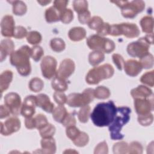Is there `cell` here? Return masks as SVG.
<instances>
[{"instance_id": "46", "label": "cell", "mask_w": 154, "mask_h": 154, "mask_svg": "<svg viewBox=\"0 0 154 154\" xmlns=\"http://www.w3.org/2000/svg\"><path fill=\"white\" fill-rule=\"evenodd\" d=\"M153 116L152 113H149L145 115H138V123L144 126H147L150 125L153 123Z\"/></svg>"}, {"instance_id": "60", "label": "cell", "mask_w": 154, "mask_h": 154, "mask_svg": "<svg viewBox=\"0 0 154 154\" xmlns=\"http://www.w3.org/2000/svg\"><path fill=\"white\" fill-rule=\"evenodd\" d=\"M78 153V152H76V151H75V150H71L70 149H69V150H65L63 153Z\"/></svg>"}, {"instance_id": "59", "label": "cell", "mask_w": 154, "mask_h": 154, "mask_svg": "<svg viewBox=\"0 0 154 154\" xmlns=\"http://www.w3.org/2000/svg\"><path fill=\"white\" fill-rule=\"evenodd\" d=\"M37 2L42 6H45L51 2V1H37Z\"/></svg>"}, {"instance_id": "39", "label": "cell", "mask_w": 154, "mask_h": 154, "mask_svg": "<svg viewBox=\"0 0 154 154\" xmlns=\"http://www.w3.org/2000/svg\"><path fill=\"white\" fill-rule=\"evenodd\" d=\"M103 23L104 22L100 17L94 16L91 17V19L88 23V25L90 29L97 31L101 28Z\"/></svg>"}, {"instance_id": "2", "label": "cell", "mask_w": 154, "mask_h": 154, "mask_svg": "<svg viewBox=\"0 0 154 154\" xmlns=\"http://www.w3.org/2000/svg\"><path fill=\"white\" fill-rule=\"evenodd\" d=\"M10 56L11 64L16 67L18 73L21 76H26L31 73V67L29 61L31 48L28 46H22L14 51Z\"/></svg>"}, {"instance_id": "56", "label": "cell", "mask_w": 154, "mask_h": 154, "mask_svg": "<svg viewBox=\"0 0 154 154\" xmlns=\"http://www.w3.org/2000/svg\"><path fill=\"white\" fill-rule=\"evenodd\" d=\"M11 114L10 110L9 108L5 105H1L0 106V119H2L5 118Z\"/></svg>"}, {"instance_id": "45", "label": "cell", "mask_w": 154, "mask_h": 154, "mask_svg": "<svg viewBox=\"0 0 154 154\" xmlns=\"http://www.w3.org/2000/svg\"><path fill=\"white\" fill-rule=\"evenodd\" d=\"M34 119L35 128H37L38 130L42 129V128H43L45 126L49 123L46 117L42 114H37L34 117Z\"/></svg>"}, {"instance_id": "51", "label": "cell", "mask_w": 154, "mask_h": 154, "mask_svg": "<svg viewBox=\"0 0 154 154\" xmlns=\"http://www.w3.org/2000/svg\"><path fill=\"white\" fill-rule=\"evenodd\" d=\"M76 123V119L72 113H69L67 114L61 124L66 128L70 126H75Z\"/></svg>"}, {"instance_id": "35", "label": "cell", "mask_w": 154, "mask_h": 154, "mask_svg": "<svg viewBox=\"0 0 154 154\" xmlns=\"http://www.w3.org/2000/svg\"><path fill=\"white\" fill-rule=\"evenodd\" d=\"M42 40V35L36 31H31L29 32L26 35L27 42L32 45H35L41 42Z\"/></svg>"}, {"instance_id": "7", "label": "cell", "mask_w": 154, "mask_h": 154, "mask_svg": "<svg viewBox=\"0 0 154 154\" xmlns=\"http://www.w3.org/2000/svg\"><path fill=\"white\" fill-rule=\"evenodd\" d=\"M94 99V89L88 88L81 93H73L69 94L66 103L70 107H82L88 105Z\"/></svg>"}, {"instance_id": "29", "label": "cell", "mask_w": 154, "mask_h": 154, "mask_svg": "<svg viewBox=\"0 0 154 154\" xmlns=\"http://www.w3.org/2000/svg\"><path fill=\"white\" fill-rule=\"evenodd\" d=\"M52 88L56 91L64 92L68 88V84L66 80H64L55 76L51 82Z\"/></svg>"}, {"instance_id": "14", "label": "cell", "mask_w": 154, "mask_h": 154, "mask_svg": "<svg viewBox=\"0 0 154 154\" xmlns=\"http://www.w3.org/2000/svg\"><path fill=\"white\" fill-rule=\"evenodd\" d=\"M75 70V64L74 61L70 58L64 59L61 62L58 70H57L55 76L66 80L73 73Z\"/></svg>"}, {"instance_id": "43", "label": "cell", "mask_w": 154, "mask_h": 154, "mask_svg": "<svg viewBox=\"0 0 154 154\" xmlns=\"http://www.w3.org/2000/svg\"><path fill=\"white\" fill-rule=\"evenodd\" d=\"M43 55L44 51L41 46L35 45L31 48V57L35 61H38Z\"/></svg>"}, {"instance_id": "36", "label": "cell", "mask_w": 154, "mask_h": 154, "mask_svg": "<svg viewBox=\"0 0 154 154\" xmlns=\"http://www.w3.org/2000/svg\"><path fill=\"white\" fill-rule=\"evenodd\" d=\"M128 145L129 144L124 141H121L115 143L112 147L113 153L115 154L128 153Z\"/></svg>"}, {"instance_id": "42", "label": "cell", "mask_w": 154, "mask_h": 154, "mask_svg": "<svg viewBox=\"0 0 154 154\" xmlns=\"http://www.w3.org/2000/svg\"><path fill=\"white\" fill-rule=\"evenodd\" d=\"M75 11L79 13L88 10V2L85 0H75L73 2Z\"/></svg>"}, {"instance_id": "40", "label": "cell", "mask_w": 154, "mask_h": 154, "mask_svg": "<svg viewBox=\"0 0 154 154\" xmlns=\"http://www.w3.org/2000/svg\"><path fill=\"white\" fill-rule=\"evenodd\" d=\"M73 19V13L70 8H66L60 13V20L62 23L68 24L70 23Z\"/></svg>"}, {"instance_id": "37", "label": "cell", "mask_w": 154, "mask_h": 154, "mask_svg": "<svg viewBox=\"0 0 154 154\" xmlns=\"http://www.w3.org/2000/svg\"><path fill=\"white\" fill-rule=\"evenodd\" d=\"M139 62L140 63L143 68L146 69H150L153 66V56L152 54L149 52L143 57L140 58Z\"/></svg>"}, {"instance_id": "3", "label": "cell", "mask_w": 154, "mask_h": 154, "mask_svg": "<svg viewBox=\"0 0 154 154\" xmlns=\"http://www.w3.org/2000/svg\"><path fill=\"white\" fill-rule=\"evenodd\" d=\"M131 109L128 106H119L112 122L109 125L110 137L112 140H120L124 138L121 133L123 126L130 120Z\"/></svg>"}, {"instance_id": "38", "label": "cell", "mask_w": 154, "mask_h": 154, "mask_svg": "<svg viewBox=\"0 0 154 154\" xmlns=\"http://www.w3.org/2000/svg\"><path fill=\"white\" fill-rule=\"evenodd\" d=\"M72 141L73 144L78 147H84L88 144L89 141V137L87 133L80 132L79 134Z\"/></svg>"}, {"instance_id": "23", "label": "cell", "mask_w": 154, "mask_h": 154, "mask_svg": "<svg viewBox=\"0 0 154 154\" xmlns=\"http://www.w3.org/2000/svg\"><path fill=\"white\" fill-rule=\"evenodd\" d=\"M13 73L11 70H5L0 75V91L1 94L8 89L13 80Z\"/></svg>"}, {"instance_id": "55", "label": "cell", "mask_w": 154, "mask_h": 154, "mask_svg": "<svg viewBox=\"0 0 154 154\" xmlns=\"http://www.w3.org/2000/svg\"><path fill=\"white\" fill-rule=\"evenodd\" d=\"M110 28L111 25L108 22H104L101 28L97 31V34L100 35V36H105L107 35H109L110 32Z\"/></svg>"}, {"instance_id": "30", "label": "cell", "mask_w": 154, "mask_h": 154, "mask_svg": "<svg viewBox=\"0 0 154 154\" xmlns=\"http://www.w3.org/2000/svg\"><path fill=\"white\" fill-rule=\"evenodd\" d=\"M28 87L31 91L37 93L42 90L44 87V83L40 78L35 77L29 81Z\"/></svg>"}, {"instance_id": "28", "label": "cell", "mask_w": 154, "mask_h": 154, "mask_svg": "<svg viewBox=\"0 0 154 154\" xmlns=\"http://www.w3.org/2000/svg\"><path fill=\"white\" fill-rule=\"evenodd\" d=\"M52 117L57 122L61 123L68 114L66 108L63 105H59L52 111Z\"/></svg>"}, {"instance_id": "34", "label": "cell", "mask_w": 154, "mask_h": 154, "mask_svg": "<svg viewBox=\"0 0 154 154\" xmlns=\"http://www.w3.org/2000/svg\"><path fill=\"white\" fill-rule=\"evenodd\" d=\"M55 131L56 129L55 126L51 123H48L43 128L39 129V133L42 138H49L54 136L55 133Z\"/></svg>"}, {"instance_id": "11", "label": "cell", "mask_w": 154, "mask_h": 154, "mask_svg": "<svg viewBox=\"0 0 154 154\" xmlns=\"http://www.w3.org/2000/svg\"><path fill=\"white\" fill-rule=\"evenodd\" d=\"M4 103L13 115L17 116L20 112L21 98L17 93L10 92L7 94L4 97Z\"/></svg>"}, {"instance_id": "58", "label": "cell", "mask_w": 154, "mask_h": 154, "mask_svg": "<svg viewBox=\"0 0 154 154\" xmlns=\"http://www.w3.org/2000/svg\"><path fill=\"white\" fill-rule=\"evenodd\" d=\"M144 38H146V40H147V42L150 44V45H152L153 43V33H150V34H147Z\"/></svg>"}, {"instance_id": "52", "label": "cell", "mask_w": 154, "mask_h": 154, "mask_svg": "<svg viewBox=\"0 0 154 154\" xmlns=\"http://www.w3.org/2000/svg\"><path fill=\"white\" fill-rule=\"evenodd\" d=\"M108 153V147L105 141L99 143L95 147L94 153H101L107 154Z\"/></svg>"}, {"instance_id": "15", "label": "cell", "mask_w": 154, "mask_h": 154, "mask_svg": "<svg viewBox=\"0 0 154 154\" xmlns=\"http://www.w3.org/2000/svg\"><path fill=\"white\" fill-rule=\"evenodd\" d=\"M35 106H37L36 96H27L22 105L20 114L25 118L31 117L35 112Z\"/></svg>"}, {"instance_id": "27", "label": "cell", "mask_w": 154, "mask_h": 154, "mask_svg": "<svg viewBox=\"0 0 154 154\" xmlns=\"http://www.w3.org/2000/svg\"><path fill=\"white\" fill-rule=\"evenodd\" d=\"M105 59L104 53L100 51H93L88 55L89 63L93 66H96L102 62Z\"/></svg>"}, {"instance_id": "44", "label": "cell", "mask_w": 154, "mask_h": 154, "mask_svg": "<svg viewBox=\"0 0 154 154\" xmlns=\"http://www.w3.org/2000/svg\"><path fill=\"white\" fill-rule=\"evenodd\" d=\"M143 147L141 144L138 141H132L128 145V153L130 154H141Z\"/></svg>"}, {"instance_id": "33", "label": "cell", "mask_w": 154, "mask_h": 154, "mask_svg": "<svg viewBox=\"0 0 154 154\" xmlns=\"http://www.w3.org/2000/svg\"><path fill=\"white\" fill-rule=\"evenodd\" d=\"M94 97L99 99H106L110 96L109 90L104 86H98L94 90Z\"/></svg>"}, {"instance_id": "31", "label": "cell", "mask_w": 154, "mask_h": 154, "mask_svg": "<svg viewBox=\"0 0 154 154\" xmlns=\"http://www.w3.org/2000/svg\"><path fill=\"white\" fill-rule=\"evenodd\" d=\"M50 46L52 51L56 52H61L64 50L66 44L64 41L61 38H54L51 40Z\"/></svg>"}, {"instance_id": "25", "label": "cell", "mask_w": 154, "mask_h": 154, "mask_svg": "<svg viewBox=\"0 0 154 154\" xmlns=\"http://www.w3.org/2000/svg\"><path fill=\"white\" fill-rule=\"evenodd\" d=\"M13 6V13L16 16H22L26 13L27 7L25 3L22 1H8Z\"/></svg>"}, {"instance_id": "16", "label": "cell", "mask_w": 154, "mask_h": 154, "mask_svg": "<svg viewBox=\"0 0 154 154\" xmlns=\"http://www.w3.org/2000/svg\"><path fill=\"white\" fill-rule=\"evenodd\" d=\"M15 28V22L12 16L7 14L2 17L1 22V32L2 36L8 38L13 37Z\"/></svg>"}, {"instance_id": "22", "label": "cell", "mask_w": 154, "mask_h": 154, "mask_svg": "<svg viewBox=\"0 0 154 154\" xmlns=\"http://www.w3.org/2000/svg\"><path fill=\"white\" fill-rule=\"evenodd\" d=\"M68 36L72 41L79 42L83 40L86 37V31L82 27H73L69 31Z\"/></svg>"}, {"instance_id": "21", "label": "cell", "mask_w": 154, "mask_h": 154, "mask_svg": "<svg viewBox=\"0 0 154 154\" xmlns=\"http://www.w3.org/2000/svg\"><path fill=\"white\" fill-rule=\"evenodd\" d=\"M42 149L38 152L43 153L52 154L55 153L57 149L56 143L53 137L42 138L40 141Z\"/></svg>"}, {"instance_id": "24", "label": "cell", "mask_w": 154, "mask_h": 154, "mask_svg": "<svg viewBox=\"0 0 154 154\" xmlns=\"http://www.w3.org/2000/svg\"><path fill=\"white\" fill-rule=\"evenodd\" d=\"M153 18L152 16L149 15L143 17L140 22L143 32L147 34L153 33Z\"/></svg>"}, {"instance_id": "17", "label": "cell", "mask_w": 154, "mask_h": 154, "mask_svg": "<svg viewBox=\"0 0 154 154\" xmlns=\"http://www.w3.org/2000/svg\"><path fill=\"white\" fill-rule=\"evenodd\" d=\"M123 67L125 73L132 77L137 76L143 69L140 63L135 60H128L125 61Z\"/></svg>"}, {"instance_id": "57", "label": "cell", "mask_w": 154, "mask_h": 154, "mask_svg": "<svg viewBox=\"0 0 154 154\" xmlns=\"http://www.w3.org/2000/svg\"><path fill=\"white\" fill-rule=\"evenodd\" d=\"M25 127L28 129H32L35 128L34 117H31L29 118H26L25 120Z\"/></svg>"}, {"instance_id": "8", "label": "cell", "mask_w": 154, "mask_h": 154, "mask_svg": "<svg viewBox=\"0 0 154 154\" xmlns=\"http://www.w3.org/2000/svg\"><path fill=\"white\" fill-rule=\"evenodd\" d=\"M138 26L133 23H121L111 25L109 35L119 36L123 35L127 38H135L140 35Z\"/></svg>"}, {"instance_id": "47", "label": "cell", "mask_w": 154, "mask_h": 154, "mask_svg": "<svg viewBox=\"0 0 154 154\" xmlns=\"http://www.w3.org/2000/svg\"><path fill=\"white\" fill-rule=\"evenodd\" d=\"M80 131L75 126H70L66 128V134L67 137L72 141L74 140L76 137L79 134Z\"/></svg>"}, {"instance_id": "32", "label": "cell", "mask_w": 154, "mask_h": 154, "mask_svg": "<svg viewBox=\"0 0 154 154\" xmlns=\"http://www.w3.org/2000/svg\"><path fill=\"white\" fill-rule=\"evenodd\" d=\"M90 110L91 108L88 105L80 108L78 113V118L81 123H85L88 121L89 117L90 116Z\"/></svg>"}, {"instance_id": "26", "label": "cell", "mask_w": 154, "mask_h": 154, "mask_svg": "<svg viewBox=\"0 0 154 154\" xmlns=\"http://www.w3.org/2000/svg\"><path fill=\"white\" fill-rule=\"evenodd\" d=\"M45 16V19L48 23H52L60 20V12L54 6H51L46 10Z\"/></svg>"}, {"instance_id": "5", "label": "cell", "mask_w": 154, "mask_h": 154, "mask_svg": "<svg viewBox=\"0 0 154 154\" xmlns=\"http://www.w3.org/2000/svg\"><path fill=\"white\" fill-rule=\"evenodd\" d=\"M121 8L122 16L125 18H134L139 13L142 12L145 8V2L141 0L128 1H111Z\"/></svg>"}, {"instance_id": "20", "label": "cell", "mask_w": 154, "mask_h": 154, "mask_svg": "<svg viewBox=\"0 0 154 154\" xmlns=\"http://www.w3.org/2000/svg\"><path fill=\"white\" fill-rule=\"evenodd\" d=\"M131 94L134 99H143L152 96L153 95V92L152 90L149 87L145 85H140L137 87L131 90Z\"/></svg>"}, {"instance_id": "4", "label": "cell", "mask_w": 154, "mask_h": 154, "mask_svg": "<svg viewBox=\"0 0 154 154\" xmlns=\"http://www.w3.org/2000/svg\"><path fill=\"white\" fill-rule=\"evenodd\" d=\"M114 73L113 67L108 63L90 69L85 76L86 82L90 85L99 84L101 81L111 78Z\"/></svg>"}, {"instance_id": "1", "label": "cell", "mask_w": 154, "mask_h": 154, "mask_svg": "<svg viewBox=\"0 0 154 154\" xmlns=\"http://www.w3.org/2000/svg\"><path fill=\"white\" fill-rule=\"evenodd\" d=\"M117 112V107L112 100L100 102L96 105L90 114L93 124L98 127L109 126Z\"/></svg>"}, {"instance_id": "13", "label": "cell", "mask_w": 154, "mask_h": 154, "mask_svg": "<svg viewBox=\"0 0 154 154\" xmlns=\"http://www.w3.org/2000/svg\"><path fill=\"white\" fill-rule=\"evenodd\" d=\"M21 126L19 119L16 116L8 118L4 123L1 122L0 132L4 136L10 135L11 134L18 131Z\"/></svg>"}, {"instance_id": "53", "label": "cell", "mask_w": 154, "mask_h": 154, "mask_svg": "<svg viewBox=\"0 0 154 154\" xmlns=\"http://www.w3.org/2000/svg\"><path fill=\"white\" fill-rule=\"evenodd\" d=\"M91 19V14L88 10L78 14V20L82 24H88Z\"/></svg>"}, {"instance_id": "41", "label": "cell", "mask_w": 154, "mask_h": 154, "mask_svg": "<svg viewBox=\"0 0 154 154\" xmlns=\"http://www.w3.org/2000/svg\"><path fill=\"white\" fill-rule=\"evenodd\" d=\"M153 75H154L153 70L147 72L141 76L140 78V82L149 87H153L154 85Z\"/></svg>"}, {"instance_id": "18", "label": "cell", "mask_w": 154, "mask_h": 154, "mask_svg": "<svg viewBox=\"0 0 154 154\" xmlns=\"http://www.w3.org/2000/svg\"><path fill=\"white\" fill-rule=\"evenodd\" d=\"M14 44L10 38H5L1 41L0 45V61L2 62L8 55H10L14 51Z\"/></svg>"}, {"instance_id": "12", "label": "cell", "mask_w": 154, "mask_h": 154, "mask_svg": "<svg viewBox=\"0 0 154 154\" xmlns=\"http://www.w3.org/2000/svg\"><path fill=\"white\" fill-rule=\"evenodd\" d=\"M134 108L138 115H145L153 110V95L147 98L135 99Z\"/></svg>"}, {"instance_id": "6", "label": "cell", "mask_w": 154, "mask_h": 154, "mask_svg": "<svg viewBox=\"0 0 154 154\" xmlns=\"http://www.w3.org/2000/svg\"><path fill=\"white\" fill-rule=\"evenodd\" d=\"M88 47L93 51H100L103 53L109 54L115 49V43L108 38L98 34H93L87 38Z\"/></svg>"}, {"instance_id": "10", "label": "cell", "mask_w": 154, "mask_h": 154, "mask_svg": "<svg viewBox=\"0 0 154 154\" xmlns=\"http://www.w3.org/2000/svg\"><path fill=\"white\" fill-rule=\"evenodd\" d=\"M57 62L56 59L52 56L45 57L41 62L40 67L42 75L46 79H50L55 76L57 72Z\"/></svg>"}, {"instance_id": "49", "label": "cell", "mask_w": 154, "mask_h": 154, "mask_svg": "<svg viewBox=\"0 0 154 154\" xmlns=\"http://www.w3.org/2000/svg\"><path fill=\"white\" fill-rule=\"evenodd\" d=\"M54 99L55 102L60 105H63L67 102L66 95L61 91H55L53 95Z\"/></svg>"}, {"instance_id": "48", "label": "cell", "mask_w": 154, "mask_h": 154, "mask_svg": "<svg viewBox=\"0 0 154 154\" xmlns=\"http://www.w3.org/2000/svg\"><path fill=\"white\" fill-rule=\"evenodd\" d=\"M26 29L22 26H16L14 29L13 37L17 39H22L26 37L28 34Z\"/></svg>"}, {"instance_id": "54", "label": "cell", "mask_w": 154, "mask_h": 154, "mask_svg": "<svg viewBox=\"0 0 154 154\" xmlns=\"http://www.w3.org/2000/svg\"><path fill=\"white\" fill-rule=\"evenodd\" d=\"M69 1L66 0H56L54 1V7L60 13L66 8Z\"/></svg>"}, {"instance_id": "50", "label": "cell", "mask_w": 154, "mask_h": 154, "mask_svg": "<svg viewBox=\"0 0 154 154\" xmlns=\"http://www.w3.org/2000/svg\"><path fill=\"white\" fill-rule=\"evenodd\" d=\"M112 58L113 63L116 66L117 69L120 70H122L125 62L123 57L119 54H114L112 55Z\"/></svg>"}, {"instance_id": "19", "label": "cell", "mask_w": 154, "mask_h": 154, "mask_svg": "<svg viewBox=\"0 0 154 154\" xmlns=\"http://www.w3.org/2000/svg\"><path fill=\"white\" fill-rule=\"evenodd\" d=\"M37 106L40 107L43 111L52 113L54 109V104L51 101L49 97L45 94H39L36 96Z\"/></svg>"}, {"instance_id": "9", "label": "cell", "mask_w": 154, "mask_h": 154, "mask_svg": "<svg viewBox=\"0 0 154 154\" xmlns=\"http://www.w3.org/2000/svg\"><path fill=\"white\" fill-rule=\"evenodd\" d=\"M150 44L144 37L138 38L137 41L128 44L127 46L128 54L132 57H143L149 53Z\"/></svg>"}]
</instances>
